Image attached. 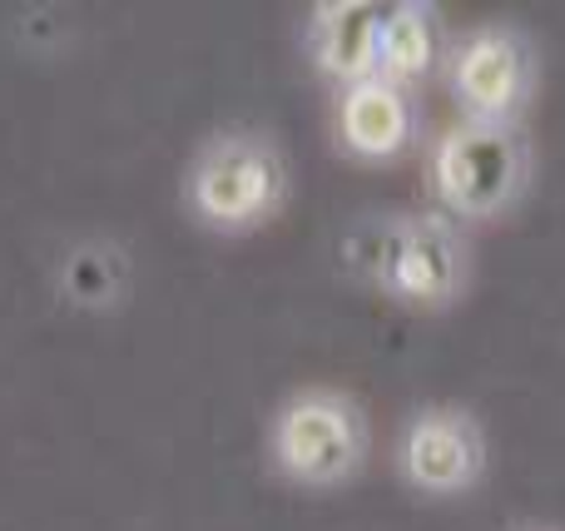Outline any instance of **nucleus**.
Segmentation results:
<instances>
[{
    "instance_id": "nucleus-1",
    "label": "nucleus",
    "mask_w": 565,
    "mask_h": 531,
    "mask_svg": "<svg viewBox=\"0 0 565 531\" xmlns=\"http://www.w3.org/2000/svg\"><path fill=\"white\" fill-rule=\"evenodd\" d=\"M521 179H526V149L511 119H467L431 149V189L457 219L501 214L516 199Z\"/></svg>"
},
{
    "instance_id": "nucleus-2",
    "label": "nucleus",
    "mask_w": 565,
    "mask_h": 531,
    "mask_svg": "<svg viewBox=\"0 0 565 531\" xmlns=\"http://www.w3.org/2000/svg\"><path fill=\"white\" fill-rule=\"evenodd\" d=\"M282 199V159L268 139L224 135L189 169V209L209 229H254Z\"/></svg>"
},
{
    "instance_id": "nucleus-3",
    "label": "nucleus",
    "mask_w": 565,
    "mask_h": 531,
    "mask_svg": "<svg viewBox=\"0 0 565 531\" xmlns=\"http://www.w3.org/2000/svg\"><path fill=\"white\" fill-rule=\"evenodd\" d=\"M268 447H274V463L292 477V482L332 487L358 467L362 423H358L348 397L312 387V393H298L278 407Z\"/></svg>"
},
{
    "instance_id": "nucleus-4",
    "label": "nucleus",
    "mask_w": 565,
    "mask_h": 531,
    "mask_svg": "<svg viewBox=\"0 0 565 531\" xmlns=\"http://www.w3.org/2000/svg\"><path fill=\"white\" fill-rule=\"evenodd\" d=\"M367 278L397 304H447L461 288V238L441 214H422L407 224H387L372 234Z\"/></svg>"
},
{
    "instance_id": "nucleus-5",
    "label": "nucleus",
    "mask_w": 565,
    "mask_h": 531,
    "mask_svg": "<svg viewBox=\"0 0 565 531\" xmlns=\"http://www.w3.org/2000/svg\"><path fill=\"white\" fill-rule=\"evenodd\" d=\"M402 472L417 492L431 497H457L477 482L481 472V433L467 413H431L412 417L407 437H402Z\"/></svg>"
},
{
    "instance_id": "nucleus-6",
    "label": "nucleus",
    "mask_w": 565,
    "mask_h": 531,
    "mask_svg": "<svg viewBox=\"0 0 565 531\" xmlns=\"http://www.w3.org/2000/svg\"><path fill=\"white\" fill-rule=\"evenodd\" d=\"M451 85H457L461 105L471 109V119H507L521 105V89H526L521 40L497 25L467 35V45L451 60Z\"/></svg>"
},
{
    "instance_id": "nucleus-7",
    "label": "nucleus",
    "mask_w": 565,
    "mask_h": 531,
    "mask_svg": "<svg viewBox=\"0 0 565 531\" xmlns=\"http://www.w3.org/2000/svg\"><path fill=\"white\" fill-rule=\"evenodd\" d=\"M412 135V109L402 85L372 75L358 85H342L338 99V139L352 149L358 159H387L407 145Z\"/></svg>"
},
{
    "instance_id": "nucleus-8",
    "label": "nucleus",
    "mask_w": 565,
    "mask_h": 531,
    "mask_svg": "<svg viewBox=\"0 0 565 531\" xmlns=\"http://www.w3.org/2000/svg\"><path fill=\"white\" fill-rule=\"evenodd\" d=\"M377 20L382 6H322L312 20V60L342 85L377 75Z\"/></svg>"
},
{
    "instance_id": "nucleus-9",
    "label": "nucleus",
    "mask_w": 565,
    "mask_h": 531,
    "mask_svg": "<svg viewBox=\"0 0 565 531\" xmlns=\"http://www.w3.org/2000/svg\"><path fill=\"white\" fill-rule=\"evenodd\" d=\"M437 60V30L422 6H382L377 20V75L407 85Z\"/></svg>"
},
{
    "instance_id": "nucleus-10",
    "label": "nucleus",
    "mask_w": 565,
    "mask_h": 531,
    "mask_svg": "<svg viewBox=\"0 0 565 531\" xmlns=\"http://www.w3.org/2000/svg\"><path fill=\"white\" fill-rule=\"evenodd\" d=\"M115 288H119L115 254H99V248L70 254V264H65V294L75 298V304H105Z\"/></svg>"
}]
</instances>
